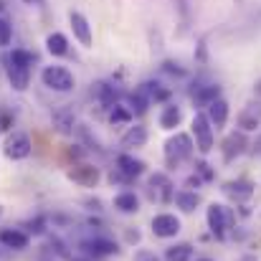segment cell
Instances as JSON below:
<instances>
[{"label": "cell", "mask_w": 261, "mask_h": 261, "mask_svg": "<svg viewBox=\"0 0 261 261\" xmlns=\"http://www.w3.org/2000/svg\"><path fill=\"white\" fill-rule=\"evenodd\" d=\"M36 56L23 51V48H15L10 56H8V82L15 91H25L31 84V66H33Z\"/></svg>", "instance_id": "6da1fadb"}, {"label": "cell", "mask_w": 261, "mask_h": 261, "mask_svg": "<svg viewBox=\"0 0 261 261\" xmlns=\"http://www.w3.org/2000/svg\"><path fill=\"white\" fill-rule=\"evenodd\" d=\"M193 150H195L193 137L185 135V132H175V137H170V140L165 142V163H168V168L175 170L180 163L190 160Z\"/></svg>", "instance_id": "7a4b0ae2"}, {"label": "cell", "mask_w": 261, "mask_h": 261, "mask_svg": "<svg viewBox=\"0 0 261 261\" xmlns=\"http://www.w3.org/2000/svg\"><path fill=\"white\" fill-rule=\"evenodd\" d=\"M41 82L51 91H71L76 87V79L66 66H46L43 74H41Z\"/></svg>", "instance_id": "3957f363"}, {"label": "cell", "mask_w": 261, "mask_h": 261, "mask_svg": "<svg viewBox=\"0 0 261 261\" xmlns=\"http://www.w3.org/2000/svg\"><path fill=\"white\" fill-rule=\"evenodd\" d=\"M193 137H195V147L208 155L213 150V124L208 122V117L203 112H198L193 117Z\"/></svg>", "instance_id": "277c9868"}, {"label": "cell", "mask_w": 261, "mask_h": 261, "mask_svg": "<svg viewBox=\"0 0 261 261\" xmlns=\"http://www.w3.org/2000/svg\"><path fill=\"white\" fill-rule=\"evenodd\" d=\"M205 218H208V228H211L213 236H218V239H223L226 231H228L231 223H233V213H231L226 205H221V203H213V205L208 208Z\"/></svg>", "instance_id": "5b68a950"}, {"label": "cell", "mask_w": 261, "mask_h": 261, "mask_svg": "<svg viewBox=\"0 0 261 261\" xmlns=\"http://www.w3.org/2000/svg\"><path fill=\"white\" fill-rule=\"evenodd\" d=\"M147 193H150V198L152 200H158V203H170L175 198V190H173V182H170V177L165 173H155L150 177V182H147Z\"/></svg>", "instance_id": "8992f818"}, {"label": "cell", "mask_w": 261, "mask_h": 261, "mask_svg": "<svg viewBox=\"0 0 261 261\" xmlns=\"http://www.w3.org/2000/svg\"><path fill=\"white\" fill-rule=\"evenodd\" d=\"M31 150H33V145H31L28 135H23V132H13L5 140V147H3V152H5L8 160H23V158L31 155Z\"/></svg>", "instance_id": "52a82bcc"}, {"label": "cell", "mask_w": 261, "mask_h": 261, "mask_svg": "<svg viewBox=\"0 0 261 261\" xmlns=\"http://www.w3.org/2000/svg\"><path fill=\"white\" fill-rule=\"evenodd\" d=\"M142 173H145V163H142V160H137V158H132V155H119V158H117V168H114L112 177L117 175V180L129 182V180L140 177Z\"/></svg>", "instance_id": "ba28073f"}, {"label": "cell", "mask_w": 261, "mask_h": 261, "mask_svg": "<svg viewBox=\"0 0 261 261\" xmlns=\"http://www.w3.org/2000/svg\"><path fill=\"white\" fill-rule=\"evenodd\" d=\"M180 231V218L173 213H158L152 218V233L158 239H173Z\"/></svg>", "instance_id": "9c48e42d"}, {"label": "cell", "mask_w": 261, "mask_h": 261, "mask_svg": "<svg viewBox=\"0 0 261 261\" xmlns=\"http://www.w3.org/2000/svg\"><path fill=\"white\" fill-rule=\"evenodd\" d=\"M249 147V140L244 132H231L226 140H223V160L226 163H233L239 155H244Z\"/></svg>", "instance_id": "30bf717a"}, {"label": "cell", "mask_w": 261, "mask_h": 261, "mask_svg": "<svg viewBox=\"0 0 261 261\" xmlns=\"http://www.w3.org/2000/svg\"><path fill=\"white\" fill-rule=\"evenodd\" d=\"M223 193H226L233 203H244V200H249V198L254 195V182L246 180V177H241V180H228V182L223 185Z\"/></svg>", "instance_id": "8fae6325"}, {"label": "cell", "mask_w": 261, "mask_h": 261, "mask_svg": "<svg viewBox=\"0 0 261 261\" xmlns=\"http://www.w3.org/2000/svg\"><path fill=\"white\" fill-rule=\"evenodd\" d=\"M69 23H71V31H74V36H76V41L82 43V46H91V25H89V20L82 15V13H76V10H71V15H69Z\"/></svg>", "instance_id": "7c38bea8"}, {"label": "cell", "mask_w": 261, "mask_h": 261, "mask_svg": "<svg viewBox=\"0 0 261 261\" xmlns=\"http://www.w3.org/2000/svg\"><path fill=\"white\" fill-rule=\"evenodd\" d=\"M0 244L13 249V251H23V249H28L31 239H28V233H23L18 228H3L0 231Z\"/></svg>", "instance_id": "4fadbf2b"}, {"label": "cell", "mask_w": 261, "mask_h": 261, "mask_svg": "<svg viewBox=\"0 0 261 261\" xmlns=\"http://www.w3.org/2000/svg\"><path fill=\"white\" fill-rule=\"evenodd\" d=\"M69 177H71L74 182L84 185V188H96V182H99V170L91 168V165H74V168L69 170Z\"/></svg>", "instance_id": "5bb4252c"}, {"label": "cell", "mask_w": 261, "mask_h": 261, "mask_svg": "<svg viewBox=\"0 0 261 261\" xmlns=\"http://www.w3.org/2000/svg\"><path fill=\"white\" fill-rule=\"evenodd\" d=\"M82 249L87 251L89 256H109V254H117V244L109 241V239H91V241H84Z\"/></svg>", "instance_id": "9a60e30c"}, {"label": "cell", "mask_w": 261, "mask_h": 261, "mask_svg": "<svg viewBox=\"0 0 261 261\" xmlns=\"http://www.w3.org/2000/svg\"><path fill=\"white\" fill-rule=\"evenodd\" d=\"M74 124H76V114H74L71 107H61V109L54 112V127L59 132L69 135V132H74Z\"/></svg>", "instance_id": "2e32d148"}, {"label": "cell", "mask_w": 261, "mask_h": 261, "mask_svg": "<svg viewBox=\"0 0 261 261\" xmlns=\"http://www.w3.org/2000/svg\"><path fill=\"white\" fill-rule=\"evenodd\" d=\"M208 122L211 124H216V129H221L223 124H226V119H228V101L226 99H216L213 104H208Z\"/></svg>", "instance_id": "e0dca14e"}, {"label": "cell", "mask_w": 261, "mask_h": 261, "mask_svg": "<svg viewBox=\"0 0 261 261\" xmlns=\"http://www.w3.org/2000/svg\"><path fill=\"white\" fill-rule=\"evenodd\" d=\"M193 99H195V104H200V107H208V104H213L216 99H221V87H218V84L195 87V91H193Z\"/></svg>", "instance_id": "ac0fdd59"}, {"label": "cell", "mask_w": 261, "mask_h": 261, "mask_svg": "<svg viewBox=\"0 0 261 261\" xmlns=\"http://www.w3.org/2000/svg\"><path fill=\"white\" fill-rule=\"evenodd\" d=\"M145 142H147V127H142V124H135V127H129L122 135V145L124 147H142Z\"/></svg>", "instance_id": "d6986e66"}, {"label": "cell", "mask_w": 261, "mask_h": 261, "mask_svg": "<svg viewBox=\"0 0 261 261\" xmlns=\"http://www.w3.org/2000/svg\"><path fill=\"white\" fill-rule=\"evenodd\" d=\"M114 208L122 211V213H137V211H140V198H137L135 193L124 190V193H119V195L114 198Z\"/></svg>", "instance_id": "ffe728a7"}, {"label": "cell", "mask_w": 261, "mask_h": 261, "mask_svg": "<svg viewBox=\"0 0 261 261\" xmlns=\"http://www.w3.org/2000/svg\"><path fill=\"white\" fill-rule=\"evenodd\" d=\"M46 48L51 56H66L69 54V38L64 33H51L46 38Z\"/></svg>", "instance_id": "44dd1931"}, {"label": "cell", "mask_w": 261, "mask_h": 261, "mask_svg": "<svg viewBox=\"0 0 261 261\" xmlns=\"http://www.w3.org/2000/svg\"><path fill=\"white\" fill-rule=\"evenodd\" d=\"M180 119H182L180 107H177V104H168V107L163 109V114H160V127H163V129H175V127L180 124Z\"/></svg>", "instance_id": "7402d4cb"}, {"label": "cell", "mask_w": 261, "mask_h": 261, "mask_svg": "<svg viewBox=\"0 0 261 261\" xmlns=\"http://www.w3.org/2000/svg\"><path fill=\"white\" fill-rule=\"evenodd\" d=\"M175 203H177L180 211L193 213L198 208V203H200V195L198 193H190V190H180V193H175Z\"/></svg>", "instance_id": "603a6c76"}, {"label": "cell", "mask_w": 261, "mask_h": 261, "mask_svg": "<svg viewBox=\"0 0 261 261\" xmlns=\"http://www.w3.org/2000/svg\"><path fill=\"white\" fill-rule=\"evenodd\" d=\"M239 124H241V129H256L261 124V109H256L254 104L246 107V109L239 114Z\"/></svg>", "instance_id": "cb8c5ba5"}, {"label": "cell", "mask_w": 261, "mask_h": 261, "mask_svg": "<svg viewBox=\"0 0 261 261\" xmlns=\"http://www.w3.org/2000/svg\"><path fill=\"white\" fill-rule=\"evenodd\" d=\"M129 104H132V107H129V112H135V114H145V112H147V107H150L152 101H150V96H147V91H145V84L135 89V94H132Z\"/></svg>", "instance_id": "d4e9b609"}, {"label": "cell", "mask_w": 261, "mask_h": 261, "mask_svg": "<svg viewBox=\"0 0 261 261\" xmlns=\"http://www.w3.org/2000/svg\"><path fill=\"white\" fill-rule=\"evenodd\" d=\"M94 94H96V99L101 101V104H107V107H114L117 104V96H119V91L114 87H109V84H96L94 87Z\"/></svg>", "instance_id": "484cf974"}, {"label": "cell", "mask_w": 261, "mask_h": 261, "mask_svg": "<svg viewBox=\"0 0 261 261\" xmlns=\"http://www.w3.org/2000/svg\"><path fill=\"white\" fill-rule=\"evenodd\" d=\"M190 256H193L190 244H177V246H170L165 251V261H190Z\"/></svg>", "instance_id": "4316f807"}, {"label": "cell", "mask_w": 261, "mask_h": 261, "mask_svg": "<svg viewBox=\"0 0 261 261\" xmlns=\"http://www.w3.org/2000/svg\"><path fill=\"white\" fill-rule=\"evenodd\" d=\"M145 91H147L150 101H168V99H170V89H165L163 84L147 82V84H145Z\"/></svg>", "instance_id": "83f0119b"}, {"label": "cell", "mask_w": 261, "mask_h": 261, "mask_svg": "<svg viewBox=\"0 0 261 261\" xmlns=\"http://www.w3.org/2000/svg\"><path fill=\"white\" fill-rule=\"evenodd\" d=\"M129 117H132V112L124 109L122 104H114V107H112V114H109L112 122H129Z\"/></svg>", "instance_id": "f1b7e54d"}, {"label": "cell", "mask_w": 261, "mask_h": 261, "mask_svg": "<svg viewBox=\"0 0 261 261\" xmlns=\"http://www.w3.org/2000/svg\"><path fill=\"white\" fill-rule=\"evenodd\" d=\"M10 38H13V25L5 18H0V46H8Z\"/></svg>", "instance_id": "f546056e"}, {"label": "cell", "mask_w": 261, "mask_h": 261, "mask_svg": "<svg viewBox=\"0 0 261 261\" xmlns=\"http://www.w3.org/2000/svg\"><path fill=\"white\" fill-rule=\"evenodd\" d=\"M135 261H158V256H155L152 251H137Z\"/></svg>", "instance_id": "4dcf8cb0"}, {"label": "cell", "mask_w": 261, "mask_h": 261, "mask_svg": "<svg viewBox=\"0 0 261 261\" xmlns=\"http://www.w3.org/2000/svg\"><path fill=\"white\" fill-rule=\"evenodd\" d=\"M165 71L177 74V76H185V71H182V69H177V64H173V61H165Z\"/></svg>", "instance_id": "1f68e13d"}, {"label": "cell", "mask_w": 261, "mask_h": 261, "mask_svg": "<svg viewBox=\"0 0 261 261\" xmlns=\"http://www.w3.org/2000/svg\"><path fill=\"white\" fill-rule=\"evenodd\" d=\"M28 226H31L33 233H43V218H36V221H31Z\"/></svg>", "instance_id": "d6a6232c"}, {"label": "cell", "mask_w": 261, "mask_h": 261, "mask_svg": "<svg viewBox=\"0 0 261 261\" xmlns=\"http://www.w3.org/2000/svg\"><path fill=\"white\" fill-rule=\"evenodd\" d=\"M195 170H198V173L203 175L205 180H211V177H213V173L208 170V165H205V163H198V165H195Z\"/></svg>", "instance_id": "836d02e7"}, {"label": "cell", "mask_w": 261, "mask_h": 261, "mask_svg": "<svg viewBox=\"0 0 261 261\" xmlns=\"http://www.w3.org/2000/svg\"><path fill=\"white\" fill-rule=\"evenodd\" d=\"M254 150H256V155H261V132H259V137H256V145H254Z\"/></svg>", "instance_id": "e575fe53"}, {"label": "cell", "mask_w": 261, "mask_h": 261, "mask_svg": "<svg viewBox=\"0 0 261 261\" xmlns=\"http://www.w3.org/2000/svg\"><path fill=\"white\" fill-rule=\"evenodd\" d=\"M254 91H256V99H261V82L256 84V89H254Z\"/></svg>", "instance_id": "d590c367"}, {"label": "cell", "mask_w": 261, "mask_h": 261, "mask_svg": "<svg viewBox=\"0 0 261 261\" xmlns=\"http://www.w3.org/2000/svg\"><path fill=\"white\" fill-rule=\"evenodd\" d=\"M25 3H38V5H41V3H43V0H25Z\"/></svg>", "instance_id": "8d00e7d4"}, {"label": "cell", "mask_w": 261, "mask_h": 261, "mask_svg": "<svg viewBox=\"0 0 261 261\" xmlns=\"http://www.w3.org/2000/svg\"><path fill=\"white\" fill-rule=\"evenodd\" d=\"M3 10H5V3H3V0H0V13H3Z\"/></svg>", "instance_id": "74e56055"}, {"label": "cell", "mask_w": 261, "mask_h": 261, "mask_svg": "<svg viewBox=\"0 0 261 261\" xmlns=\"http://www.w3.org/2000/svg\"><path fill=\"white\" fill-rule=\"evenodd\" d=\"M198 261H213V259H198Z\"/></svg>", "instance_id": "f35d334b"}, {"label": "cell", "mask_w": 261, "mask_h": 261, "mask_svg": "<svg viewBox=\"0 0 261 261\" xmlns=\"http://www.w3.org/2000/svg\"><path fill=\"white\" fill-rule=\"evenodd\" d=\"M0 132H3V122H0Z\"/></svg>", "instance_id": "ab89813d"}]
</instances>
